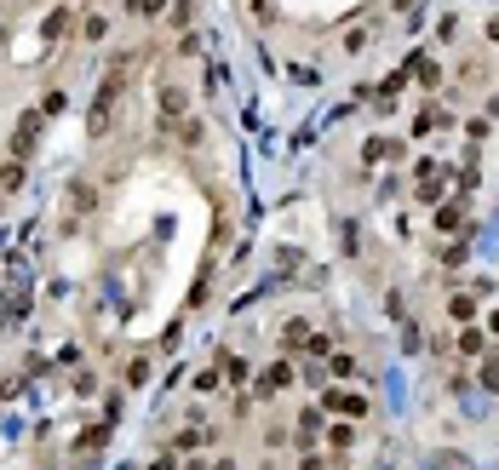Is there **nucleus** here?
Instances as JSON below:
<instances>
[{"label":"nucleus","instance_id":"obj_13","mask_svg":"<svg viewBox=\"0 0 499 470\" xmlns=\"http://www.w3.org/2000/svg\"><path fill=\"white\" fill-rule=\"evenodd\" d=\"M488 40H493V47H499V18H488Z\"/></svg>","mask_w":499,"mask_h":470},{"label":"nucleus","instance_id":"obj_2","mask_svg":"<svg viewBox=\"0 0 499 470\" xmlns=\"http://www.w3.org/2000/svg\"><path fill=\"white\" fill-rule=\"evenodd\" d=\"M40 120H47V109H29L18 120V132H12V161H29L35 155V132H40Z\"/></svg>","mask_w":499,"mask_h":470},{"label":"nucleus","instance_id":"obj_7","mask_svg":"<svg viewBox=\"0 0 499 470\" xmlns=\"http://www.w3.org/2000/svg\"><path fill=\"white\" fill-rule=\"evenodd\" d=\"M460 350H465V356H476V350H482V333H476V327H465V333H460Z\"/></svg>","mask_w":499,"mask_h":470},{"label":"nucleus","instance_id":"obj_6","mask_svg":"<svg viewBox=\"0 0 499 470\" xmlns=\"http://www.w3.org/2000/svg\"><path fill=\"white\" fill-rule=\"evenodd\" d=\"M23 184V161H12V166H0V190H18Z\"/></svg>","mask_w":499,"mask_h":470},{"label":"nucleus","instance_id":"obj_8","mask_svg":"<svg viewBox=\"0 0 499 470\" xmlns=\"http://www.w3.org/2000/svg\"><path fill=\"white\" fill-rule=\"evenodd\" d=\"M144 378H149V361H144V356H138V361H127V384H144Z\"/></svg>","mask_w":499,"mask_h":470},{"label":"nucleus","instance_id":"obj_5","mask_svg":"<svg viewBox=\"0 0 499 470\" xmlns=\"http://www.w3.org/2000/svg\"><path fill=\"white\" fill-rule=\"evenodd\" d=\"M327 407H339V413H367L362 396H327Z\"/></svg>","mask_w":499,"mask_h":470},{"label":"nucleus","instance_id":"obj_10","mask_svg":"<svg viewBox=\"0 0 499 470\" xmlns=\"http://www.w3.org/2000/svg\"><path fill=\"white\" fill-rule=\"evenodd\" d=\"M161 6H166V0H133V12H138V18H155Z\"/></svg>","mask_w":499,"mask_h":470},{"label":"nucleus","instance_id":"obj_12","mask_svg":"<svg viewBox=\"0 0 499 470\" xmlns=\"http://www.w3.org/2000/svg\"><path fill=\"white\" fill-rule=\"evenodd\" d=\"M299 470H327V459H316V453H304V464Z\"/></svg>","mask_w":499,"mask_h":470},{"label":"nucleus","instance_id":"obj_11","mask_svg":"<svg viewBox=\"0 0 499 470\" xmlns=\"http://www.w3.org/2000/svg\"><path fill=\"white\" fill-rule=\"evenodd\" d=\"M482 378H488V384H499V356H488V361H482Z\"/></svg>","mask_w":499,"mask_h":470},{"label":"nucleus","instance_id":"obj_4","mask_svg":"<svg viewBox=\"0 0 499 470\" xmlns=\"http://www.w3.org/2000/svg\"><path fill=\"white\" fill-rule=\"evenodd\" d=\"M218 367H224V384H241V378H247V361H241V356H224Z\"/></svg>","mask_w":499,"mask_h":470},{"label":"nucleus","instance_id":"obj_14","mask_svg":"<svg viewBox=\"0 0 499 470\" xmlns=\"http://www.w3.org/2000/svg\"><path fill=\"white\" fill-rule=\"evenodd\" d=\"M488 333H499V310H493V316H488Z\"/></svg>","mask_w":499,"mask_h":470},{"label":"nucleus","instance_id":"obj_9","mask_svg":"<svg viewBox=\"0 0 499 470\" xmlns=\"http://www.w3.org/2000/svg\"><path fill=\"white\" fill-rule=\"evenodd\" d=\"M333 378H356V361L350 356H333Z\"/></svg>","mask_w":499,"mask_h":470},{"label":"nucleus","instance_id":"obj_15","mask_svg":"<svg viewBox=\"0 0 499 470\" xmlns=\"http://www.w3.org/2000/svg\"><path fill=\"white\" fill-rule=\"evenodd\" d=\"M149 470H173V464H166V459H161V464H149Z\"/></svg>","mask_w":499,"mask_h":470},{"label":"nucleus","instance_id":"obj_3","mask_svg":"<svg viewBox=\"0 0 499 470\" xmlns=\"http://www.w3.org/2000/svg\"><path fill=\"white\" fill-rule=\"evenodd\" d=\"M287 384H293V367H287V361H270V367H264V378H259V390H264V396H276V390H287Z\"/></svg>","mask_w":499,"mask_h":470},{"label":"nucleus","instance_id":"obj_1","mask_svg":"<svg viewBox=\"0 0 499 470\" xmlns=\"http://www.w3.org/2000/svg\"><path fill=\"white\" fill-rule=\"evenodd\" d=\"M121 87H127V63H115L104 75V87L92 98V115H87V138H104L109 132V120H115V104H121Z\"/></svg>","mask_w":499,"mask_h":470}]
</instances>
